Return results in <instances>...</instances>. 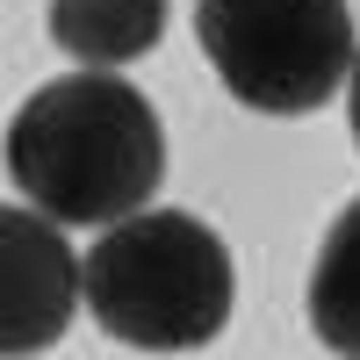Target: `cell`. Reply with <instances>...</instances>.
Returning a JSON list of instances; mask_svg holds the SVG:
<instances>
[{
    "instance_id": "obj_2",
    "label": "cell",
    "mask_w": 360,
    "mask_h": 360,
    "mask_svg": "<svg viewBox=\"0 0 360 360\" xmlns=\"http://www.w3.org/2000/svg\"><path fill=\"white\" fill-rule=\"evenodd\" d=\"M238 266L195 209H137L86 252V310L115 346L195 353L231 324Z\"/></svg>"
},
{
    "instance_id": "obj_7",
    "label": "cell",
    "mask_w": 360,
    "mask_h": 360,
    "mask_svg": "<svg viewBox=\"0 0 360 360\" xmlns=\"http://www.w3.org/2000/svg\"><path fill=\"white\" fill-rule=\"evenodd\" d=\"M346 123H353V144H360V58H353V79H346Z\"/></svg>"
},
{
    "instance_id": "obj_1",
    "label": "cell",
    "mask_w": 360,
    "mask_h": 360,
    "mask_svg": "<svg viewBox=\"0 0 360 360\" xmlns=\"http://www.w3.org/2000/svg\"><path fill=\"white\" fill-rule=\"evenodd\" d=\"M8 180L58 224L108 231L137 217L166 180V130L144 86L79 65L37 86L8 123Z\"/></svg>"
},
{
    "instance_id": "obj_5",
    "label": "cell",
    "mask_w": 360,
    "mask_h": 360,
    "mask_svg": "<svg viewBox=\"0 0 360 360\" xmlns=\"http://www.w3.org/2000/svg\"><path fill=\"white\" fill-rule=\"evenodd\" d=\"M166 37V0H51V44L94 72H115Z\"/></svg>"
},
{
    "instance_id": "obj_6",
    "label": "cell",
    "mask_w": 360,
    "mask_h": 360,
    "mask_svg": "<svg viewBox=\"0 0 360 360\" xmlns=\"http://www.w3.org/2000/svg\"><path fill=\"white\" fill-rule=\"evenodd\" d=\"M303 310H310L317 346H332L339 360H360V195L332 217V231H324V245L310 259Z\"/></svg>"
},
{
    "instance_id": "obj_4",
    "label": "cell",
    "mask_w": 360,
    "mask_h": 360,
    "mask_svg": "<svg viewBox=\"0 0 360 360\" xmlns=\"http://www.w3.org/2000/svg\"><path fill=\"white\" fill-rule=\"evenodd\" d=\"M0 266H8V295H0V339L8 360H37L65 339L72 310L86 303V259L65 245L58 217L44 209H8L0 217Z\"/></svg>"
},
{
    "instance_id": "obj_3",
    "label": "cell",
    "mask_w": 360,
    "mask_h": 360,
    "mask_svg": "<svg viewBox=\"0 0 360 360\" xmlns=\"http://www.w3.org/2000/svg\"><path fill=\"white\" fill-rule=\"evenodd\" d=\"M195 44L231 101L259 115H310L353 79L346 0H195Z\"/></svg>"
}]
</instances>
